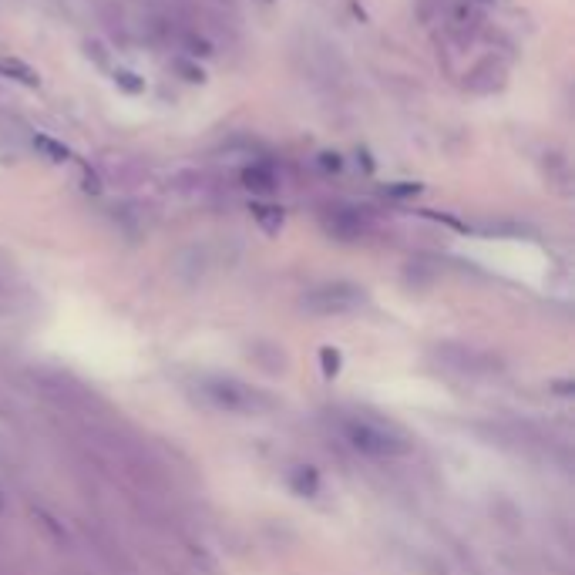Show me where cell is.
I'll use <instances>...</instances> for the list:
<instances>
[{
    "label": "cell",
    "mask_w": 575,
    "mask_h": 575,
    "mask_svg": "<svg viewBox=\"0 0 575 575\" xmlns=\"http://www.w3.org/2000/svg\"><path fill=\"white\" fill-rule=\"evenodd\" d=\"M347 441L354 444L357 451L364 454H374V458H397V454H407L411 451V444H407L401 434L380 428V424H370V421H350L347 428Z\"/></svg>",
    "instance_id": "6da1fadb"
},
{
    "label": "cell",
    "mask_w": 575,
    "mask_h": 575,
    "mask_svg": "<svg viewBox=\"0 0 575 575\" xmlns=\"http://www.w3.org/2000/svg\"><path fill=\"white\" fill-rule=\"evenodd\" d=\"M364 303V290L354 283H323L317 290H310L303 296V310L310 313H350Z\"/></svg>",
    "instance_id": "7a4b0ae2"
},
{
    "label": "cell",
    "mask_w": 575,
    "mask_h": 575,
    "mask_svg": "<svg viewBox=\"0 0 575 575\" xmlns=\"http://www.w3.org/2000/svg\"><path fill=\"white\" fill-rule=\"evenodd\" d=\"M505 85H508V68L495 54L481 58L475 68L465 74V91H471V95H498Z\"/></svg>",
    "instance_id": "3957f363"
},
{
    "label": "cell",
    "mask_w": 575,
    "mask_h": 575,
    "mask_svg": "<svg viewBox=\"0 0 575 575\" xmlns=\"http://www.w3.org/2000/svg\"><path fill=\"white\" fill-rule=\"evenodd\" d=\"M323 229L337 239H360L367 233V216L354 206H330L323 209Z\"/></svg>",
    "instance_id": "277c9868"
},
{
    "label": "cell",
    "mask_w": 575,
    "mask_h": 575,
    "mask_svg": "<svg viewBox=\"0 0 575 575\" xmlns=\"http://www.w3.org/2000/svg\"><path fill=\"white\" fill-rule=\"evenodd\" d=\"M306 71L313 74V81H327V85H333V81L343 78V64L337 58V51L327 48V44H317V48H306Z\"/></svg>",
    "instance_id": "5b68a950"
},
{
    "label": "cell",
    "mask_w": 575,
    "mask_h": 575,
    "mask_svg": "<svg viewBox=\"0 0 575 575\" xmlns=\"http://www.w3.org/2000/svg\"><path fill=\"white\" fill-rule=\"evenodd\" d=\"M98 4L101 0H54V7L68 17L74 27H91L98 24Z\"/></svg>",
    "instance_id": "8992f818"
},
{
    "label": "cell",
    "mask_w": 575,
    "mask_h": 575,
    "mask_svg": "<svg viewBox=\"0 0 575 575\" xmlns=\"http://www.w3.org/2000/svg\"><path fill=\"white\" fill-rule=\"evenodd\" d=\"M206 394L226 411H246L249 407V394L239 384H206Z\"/></svg>",
    "instance_id": "52a82bcc"
},
{
    "label": "cell",
    "mask_w": 575,
    "mask_h": 575,
    "mask_svg": "<svg viewBox=\"0 0 575 575\" xmlns=\"http://www.w3.org/2000/svg\"><path fill=\"white\" fill-rule=\"evenodd\" d=\"M243 182H246V189H253V192H276V185H280L276 172L270 169V165H263V162L246 165V169H243Z\"/></svg>",
    "instance_id": "ba28073f"
},
{
    "label": "cell",
    "mask_w": 575,
    "mask_h": 575,
    "mask_svg": "<svg viewBox=\"0 0 575 575\" xmlns=\"http://www.w3.org/2000/svg\"><path fill=\"white\" fill-rule=\"evenodd\" d=\"M0 74H7V78L21 81V85H27V88H37V81H41L34 68H27V64L17 61V58H0Z\"/></svg>",
    "instance_id": "9c48e42d"
},
{
    "label": "cell",
    "mask_w": 575,
    "mask_h": 575,
    "mask_svg": "<svg viewBox=\"0 0 575 575\" xmlns=\"http://www.w3.org/2000/svg\"><path fill=\"white\" fill-rule=\"evenodd\" d=\"M290 481H293L296 495H317L320 491V475L313 468H296Z\"/></svg>",
    "instance_id": "30bf717a"
},
{
    "label": "cell",
    "mask_w": 575,
    "mask_h": 575,
    "mask_svg": "<svg viewBox=\"0 0 575 575\" xmlns=\"http://www.w3.org/2000/svg\"><path fill=\"white\" fill-rule=\"evenodd\" d=\"M34 148H41L51 162H68L71 159L68 148H64L61 142H54V138H48V135H34Z\"/></svg>",
    "instance_id": "8fae6325"
},
{
    "label": "cell",
    "mask_w": 575,
    "mask_h": 575,
    "mask_svg": "<svg viewBox=\"0 0 575 575\" xmlns=\"http://www.w3.org/2000/svg\"><path fill=\"white\" fill-rule=\"evenodd\" d=\"M253 216H256L259 226L266 229V233H276V229L283 226V212L276 206H253Z\"/></svg>",
    "instance_id": "7c38bea8"
},
{
    "label": "cell",
    "mask_w": 575,
    "mask_h": 575,
    "mask_svg": "<svg viewBox=\"0 0 575 575\" xmlns=\"http://www.w3.org/2000/svg\"><path fill=\"white\" fill-rule=\"evenodd\" d=\"M320 360H323V374H327V377H337L340 374V354H337V350L323 347L320 350Z\"/></svg>",
    "instance_id": "4fadbf2b"
},
{
    "label": "cell",
    "mask_w": 575,
    "mask_h": 575,
    "mask_svg": "<svg viewBox=\"0 0 575 575\" xmlns=\"http://www.w3.org/2000/svg\"><path fill=\"white\" fill-rule=\"evenodd\" d=\"M132 78H135L132 71H118V74H115V81H118V85H122V88H128V91H142V81H132Z\"/></svg>",
    "instance_id": "5bb4252c"
},
{
    "label": "cell",
    "mask_w": 575,
    "mask_h": 575,
    "mask_svg": "<svg viewBox=\"0 0 575 575\" xmlns=\"http://www.w3.org/2000/svg\"><path fill=\"white\" fill-rule=\"evenodd\" d=\"M320 165H323V169L337 172V169H340V159H337V155H320Z\"/></svg>",
    "instance_id": "9a60e30c"
},
{
    "label": "cell",
    "mask_w": 575,
    "mask_h": 575,
    "mask_svg": "<svg viewBox=\"0 0 575 575\" xmlns=\"http://www.w3.org/2000/svg\"><path fill=\"white\" fill-rule=\"evenodd\" d=\"M0 98H4V88H0Z\"/></svg>",
    "instance_id": "2e32d148"
}]
</instances>
